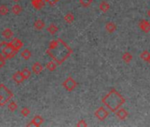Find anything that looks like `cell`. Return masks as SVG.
Returning a JSON list of instances; mask_svg holds the SVG:
<instances>
[{
  "label": "cell",
  "mask_w": 150,
  "mask_h": 127,
  "mask_svg": "<svg viewBox=\"0 0 150 127\" xmlns=\"http://www.w3.org/2000/svg\"><path fill=\"white\" fill-rule=\"evenodd\" d=\"M46 54L51 57L57 65H62L73 54V49L66 42L58 38L49 42Z\"/></svg>",
  "instance_id": "cell-1"
},
{
  "label": "cell",
  "mask_w": 150,
  "mask_h": 127,
  "mask_svg": "<svg viewBox=\"0 0 150 127\" xmlns=\"http://www.w3.org/2000/svg\"><path fill=\"white\" fill-rule=\"evenodd\" d=\"M13 97V93L8 89L4 84H0V106H5Z\"/></svg>",
  "instance_id": "cell-2"
},
{
  "label": "cell",
  "mask_w": 150,
  "mask_h": 127,
  "mask_svg": "<svg viewBox=\"0 0 150 127\" xmlns=\"http://www.w3.org/2000/svg\"><path fill=\"white\" fill-rule=\"evenodd\" d=\"M62 85H63L64 88H65L66 91H68V92L73 91V90L76 88V87L78 86V84H77L76 80H75L74 79H73L72 77H68V78L63 82Z\"/></svg>",
  "instance_id": "cell-3"
},
{
  "label": "cell",
  "mask_w": 150,
  "mask_h": 127,
  "mask_svg": "<svg viewBox=\"0 0 150 127\" xmlns=\"http://www.w3.org/2000/svg\"><path fill=\"white\" fill-rule=\"evenodd\" d=\"M19 51L16 50L11 44L8 42V44L6 45L5 50H4V54H3V57L6 59H12L13 57H15V55L17 54Z\"/></svg>",
  "instance_id": "cell-4"
},
{
  "label": "cell",
  "mask_w": 150,
  "mask_h": 127,
  "mask_svg": "<svg viewBox=\"0 0 150 127\" xmlns=\"http://www.w3.org/2000/svg\"><path fill=\"white\" fill-rule=\"evenodd\" d=\"M44 122V119L42 118L41 116H34V118L30 121V123H28L27 124V126H35V127H39V126H41L42 124Z\"/></svg>",
  "instance_id": "cell-5"
},
{
  "label": "cell",
  "mask_w": 150,
  "mask_h": 127,
  "mask_svg": "<svg viewBox=\"0 0 150 127\" xmlns=\"http://www.w3.org/2000/svg\"><path fill=\"white\" fill-rule=\"evenodd\" d=\"M10 44H11L16 50H19L21 48H22V46H23V42L19 40V39H18V38H13L11 41L9 42Z\"/></svg>",
  "instance_id": "cell-6"
},
{
  "label": "cell",
  "mask_w": 150,
  "mask_h": 127,
  "mask_svg": "<svg viewBox=\"0 0 150 127\" xmlns=\"http://www.w3.org/2000/svg\"><path fill=\"white\" fill-rule=\"evenodd\" d=\"M13 81H14L15 83H17V84H21V83L25 80V79H24V77H23V75H22L21 72H19V71L16 72L13 74Z\"/></svg>",
  "instance_id": "cell-7"
},
{
  "label": "cell",
  "mask_w": 150,
  "mask_h": 127,
  "mask_svg": "<svg viewBox=\"0 0 150 127\" xmlns=\"http://www.w3.org/2000/svg\"><path fill=\"white\" fill-rule=\"evenodd\" d=\"M95 116L98 118V119H100V120H103L106 116H107V115H108V113H107V111L103 109V108H100V109H98L95 112Z\"/></svg>",
  "instance_id": "cell-8"
},
{
  "label": "cell",
  "mask_w": 150,
  "mask_h": 127,
  "mask_svg": "<svg viewBox=\"0 0 150 127\" xmlns=\"http://www.w3.org/2000/svg\"><path fill=\"white\" fill-rule=\"evenodd\" d=\"M31 3L35 10H41L45 5L44 0H31Z\"/></svg>",
  "instance_id": "cell-9"
},
{
  "label": "cell",
  "mask_w": 150,
  "mask_h": 127,
  "mask_svg": "<svg viewBox=\"0 0 150 127\" xmlns=\"http://www.w3.org/2000/svg\"><path fill=\"white\" fill-rule=\"evenodd\" d=\"M32 72L35 74V75H39V74L43 72V66L41 65V63L35 62L32 66Z\"/></svg>",
  "instance_id": "cell-10"
},
{
  "label": "cell",
  "mask_w": 150,
  "mask_h": 127,
  "mask_svg": "<svg viewBox=\"0 0 150 127\" xmlns=\"http://www.w3.org/2000/svg\"><path fill=\"white\" fill-rule=\"evenodd\" d=\"M2 36L6 39V40H9V39H11L13 38V31L11 28H5L3 32H2Z\"/></svg>",
  "instance_id": "cell-11"
},
{
  "label": "cell",
  "mask_w": 150,
  "mask_h": 127,
  "mask_svg": "<svg viewBox=\"0 0 150 127\" xmlns=\"http://www.w3.org/2000/svg\"><path fill=\"white\" fill-rule=\"evenodd\" d=\"M34 27L37 30H42V29L44 28L45 23L43 22V20H42V19H36L35 21V23H34Z\"/></svg>",
  "instance_id": "cell-12"
},
{
  "label": "cell",
  "mask_w": 150,
  "mask_h": 127,
  "mask_svg": "<svg viewBox=\"0 0 150 127\" xmlns=\"http://www.w3.org/2000/svg\"><path fill=\"white\" fill-rule=\"evenodd\" d=\"M23 11L22 7L19 5H14L13 7H12V13L15 15H19L21 12Z\"/></svg>",
  "instance_id": "cell-13"
},
{
  "label": "cell",
  "mask_w": 150,
  "mask_h": 127,
  "mask_svg": "<svg viewBox=\"0 0 150 127\" xmlns=\"http://www.w3.org/2000/svg\"><path fill=\"white\" fill-rule=\"evenodd\" d=\"M64 19L66 21V22H67L68 24H71V23H73V21H74L75 17H74V15H73V13H68L67 14H65V15Z\"/></svg>",
  "instance_id": "cell-14"
},
{
  "label": "cell",
  "mask_w": 150,
  "mask_h": 127,
  "mask_svg": "<svg viewBox=\"0 0 150 127\" xmlns=\"http://www.w3.org/2000/svg\"><path fill=\"white\" fill-rule=\"evenodd\" d=\"M46 68L49 71V72H53L56 70L57 68V63L54 62V61H49L47 63V65H46Z\"/></svg>",
  "instance_id": "cell-15"
},
{
  "label": "cell",
  "mask_w": 150,
  "mask_h": 127,
  "mask_svg": "<svg viewBox=\"0 0 150 127\" xmlns=\"http://www.w3.org/2000/svg\"><path fill=\"white\" fill-rule=\"evenodd\" d=\"M47 31H48L51 35H55V34L57 33V32L58 31V27H57L55 24H51V25H49V26L48 27Z\"/></svg>",
  "instance_id": "cell-16"
},
{
  "label": "cell",
  "mask_w": 150,
  "mask_h": 127,
  "mask_svg": "<svg viewBox=\"0 0 150 127\" xmlns=\"http://www.w3.org/2000/svg\"><path fill=\"white\" fill-rule=\"evenodd\" d=\"M21 57L25 60H28L30 57H31L32 54H31V52H30V50H28L27 49H24L22 52H21Z\"/></svg>",
  "instance_id": "cell-17"
},
{
  "label": "cell",
  "mask_w": 150,
  "mask_h": 127,
  "mask_svg": "<svg viewBox=\"0 0 150 127\" xmlns=\"http://www.w3.org/2000/svg\"><path fill=\"white\" fill-rule=\"evenodd\" d=\"M8 13H9V8L6 5H0V15L5 16Z\"/></svg>",
  "instance_id": "cell-18"
},
{
  "label": "cell",
  "mask_w": 150,
  "mask_h": 127,
  "mask_svg": "<svg viewBox=\"0 0 150 127\" xmlns=\"http://www.w3.org/2000/svg\"><path fill=\"white\" fill-rule=\"evenodd\" d=\"M18 109V105L15 102H11L8 104V110L11 112H14Z\"/></svg>",
  "instance_id": "cell-19"
},
{
  "label": "cell",
  "mask_w": 150,
  "mask_h": 127,
  "mask_svg": "<svg viewBox=\"0 0 150 127\" xmlns=\"http://www.w3.org/2000/svg\"><path fill=\"white\" fill-rule=\"evenodd\" d=\"M21 73H22V75H23L25 80H28L30 78V76H31V72H30L29 69H27V68H24L21 71Z\"/></svg>",
  "instance_id": "cell-20"
},
{
  "label": "cell",
  "mask_w": 150,
  "mask_h": 127,
  "mask_svg": "<svg viewBox=\"0 0 150 127\" xmlns=\"http://www.w3.org/2000/svg\"><path fill=\"white\" fill-rule=\"evenodd\" d=\"M7 44H8V42L5 41H3L0 42V57H3L4 50H5Z\"/></svg>",
  "instance_id": "cell-21"
},
{
  "label": "cell",
  "mask_w": 150,
  "mask_h": 127,
  "mask_svg": "<svg viewBox=\"0 0 150 127\" xmlns=\"http://www.w3.org/2000/svg\"><path fill=\"white\" fill-rule=\"evenodd\" d=\"M92 2L93 0H79V4L84 7H88Z\"/></svg>",
  "instance_id": "cell-22"
},
{
  "label": "cell",
  "mask_w": 150,
  "mask_h": 127,
  "mask_svg": "<svg viewBox=\"0 0 150 127\" xmlns=\"http://www.w3.org/2000/svg\"><path fill=\"white\" fill-rule=\"evenodd\" d=\"M21 113L22 114L23 116H25V118H27V116H28L30 115V110L27 107H24L21 110Z\"/></svg>",
  "instance_id": "cell-23"
},
{
  "label": "cell",
  "mask_w": 150,
  "mask_h": 127,
  "mask_svg": "<svg viewBox=\"0 0 150 127\" xmlns=\"http://www.w3.org/2000/svg\"><path fill=\"white\" fill-rule=\"evenodd\" d=\"M100 8H101V10L103 11V12H106V11L108 10V8H109V5L105 2H103L101 5H100Z\"/></svg>",
  "instance_id": "cell-24"
},
{
  "label": "cell",
  "mask_w": 150,
  "mask_h": 127,
  "mask_svg": "<svg viewBox=\"0 0 150 127\" xmlns=\"http://www.w3.org/2000/svg\"><path fill=\"white\" fill-rule=\"evenodd\" d=\"M77 126H79V127H86L87 124V123L84 121V120H79L78 123H77V124H76Z\"/></svg>",
  "instance_id": "cell-25"
},
{
  "label": "cell",
  "mask_w": 150,
  "mask_h": 127,
  "mask_svg": "<svg viewBox=\"0 0 150 127\" xmlns=\"http://www.w3.org/2000/svg\"><path fill=\"white\" fill-rule=\"evenodd\" d=\"M5 65V58L4 57H0V69H2Z\"/></svg>",
  "instance_id": "cell-26"
},
{
  "label": "cell",
  "mask_w": 150,
  "mask_h": 127,
  "mask_svg": "<svg viewBox=\"0 0 150 127\" xmlns=\"http://www.w3.org/2000/svg\"><path fill=\"white\" fill-rule=\"evenodd\" d=\"M45 2H47V3H49L51 5H56L59 0H44Z\"/></svg>",
  "instance_id": "cell-27"
},
{
  "label": "cell",
  "mask_w": 150,
  "mask_h": 127,
  "mask_svg": "<svg viewBox=\"0 0 150 127\" xmlns=\"http://www.w3.org/2000/svg\"><path fill=\"white\" fill-rule=\"evenodd\" d=\"M106 28H107L109 31H112V30H113V26H112V24H111V23L108 24V25L106 26Z\"/></svg>",
  "instance_id": "cell-28"
},
{
  "label": "cell",
  "mask_w": 150,
  "mask_h": 127,
  "mask_svg": "<svg viewBox=\"0 0 150 127\" xmlns=\"http://www.w3.org/2000/svg\"><path fill=\"white\" fill-rule=\"evenodd\" d=\"M13 1H15V2H19V0H13Z\"/></svg>",
  "instance_id": "cell-29"
}]
</instances>
